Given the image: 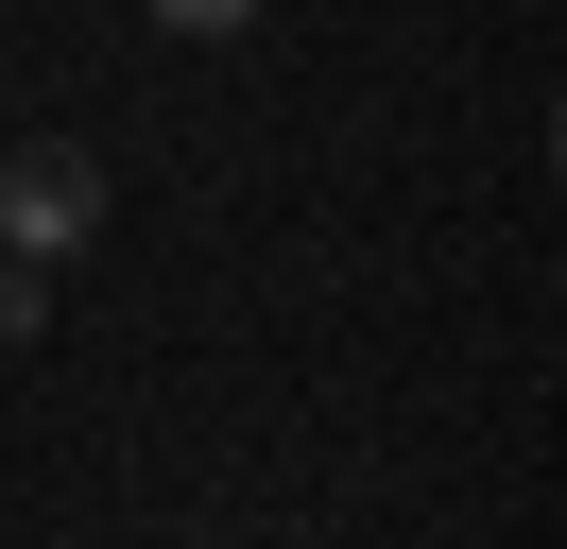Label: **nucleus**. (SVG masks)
I'll return each mask as SVG.
<instances>
[{
    "label": "nucleus",
    "mask_w": 567,
    "mask_h": 549,
    "mask_svg": "<svg viewBox=\"0 0 567 549\" xmlns=\"http://www.w3.org/2000/svg\"><path fill=\"white\" fill-rule=\"evenodd\" d=\"M86 224H104V155L86 137H18L0 155V258H70Z\"/></svg>",
    "instance_id": "f257e3e1"
},
{
    "label": "nucleus",
    "mask_w": 567,
    "mask_h": 549,
    "mask_svg": "<svg viewBox=\"0 0 567 549\" xmlns=\"http://www.w3.org/2000/svg\"><path fill=\"white\" fill-rule=\"evenodd\" d=\"M52 327V292H35V258H0V343H35Z\"/></svg>",
    "instance_id": "f03ea898"
},
{
    "label": "nucleus",
    "mask_w": 567,
    "mask_h": 549,
    "mask_svg": "<svg viewBox=\"0 0 567 549\" xmlns=\"http://www.w3.org/2000/svg\"><path fill=\"white\" fill-rule=\"evenodd\" d=\"M155 18H173V34H241L258 0H155Z\"/></svg>",
    "instance_id": "7ed1b4c3"
}]
</instances>
